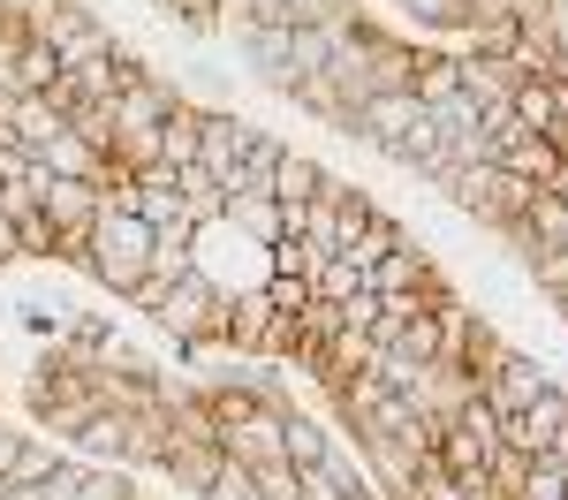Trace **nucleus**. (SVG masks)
I'll return each instance as SVG.
<instances>
[{
  "label": "nucleus",
  "instance_id": "obj_20",
  "mask_svg": "<svg viewBox=\"0 0 568 500\" xmlns=\"http://www.w3.org/2000/svg\"><path fill=\"white\" fill-rule=\"evenodd\" d=\"M508 114L524 122V136H554V76H524L508 91Z\"/></svg>",
  "mask_w": 568,
  "mask_h": 500
},
{
  "label": "nucleus",
  "instance_id": "obj_25",
  "mask_svg": "<svg viewBox=\"0 0 568 500\" xmlns=\"http://www.w3.org/2000/svg\"><path fill=\"white\" fill-rule=\"evenodd\" d=\"M227 227H243L251 243H281L288 227H281V197H235L227 205Z\"/></svg>",
  "mask_w": 568,
  "mask_h": 500
},
{
  "label": "nucleus",
  "instance_id": "obj_34",
  "mask_svg": "<svg viewBox=\"0 0 568 500\" xmlns=\"http://www.w3.org/2000/svg\"><path fill=\"white\" fill-rule=\"evenodd\" d=\"M281 8H288V31H326V23L356 16V0H281Z\"/></svg>",
  "mask_w": 568,
  "mask_h": 500
},
{
  "label": "nucleus",
  "instance_id": "obj_42",
  "mask_svg": "<svg viewBox=\"0 0 568 500\" xmlns=\"http://www.w3.org/2000/svg\"><path fill=\"white\" fill-rule=\"evenodd\" d=\"M554 76H568V0L554 8Z\"/></svg>",
  "mask_w": 568,
  "mask_h": 500
},
{
  "label": "nucleus",
  "instance_id": "obj_39",
  "mask_svg": "<svg viewBox=\"0 0 568 500\" xmlns=\"http://www.w3.org/2000/svg\"><path fill=\"white\" fill-rule=\"evenodd\" d=\"M258 500H304V478L288 462H273V470H258Z\"/></svg>",
  "mask_w": 568,
  "mask_h": 500
},
{
  "label": "nucleus",
  "instance_id": "obj_16",
  "mask_svg": "<svg viewBox=\"0 0 568 500\" xmlns=\"http://www.w3.org/2000/svg\"><path fill=\"white\" fill-rule=\"evenodd\" d=\"M53 470H61V448L39 440V432H23V448H16V462L0 470V486H8V493H39Z\"/></svg>",
  "mask_w": 568,
  "mask_h": 500
},
{
  "label": "nucleus",
  "instance_id": "obj_2",
  "mask_svg": "<svg viewBox=\"0 0 568 500\" xmlns=\"http://www.w3.org/2000/svg\"><path fill=\"white\" fill-rule=\"evenodd\" d=\"M152 266V221L130 213V205H99V227H91V280L99 288H114V296H130L136 280Z\"/></svg>",
  "mask_w": 568,
  "mask_h": 500
},
{
  "label": "nucleus",
  "instance_id": "obj_29",
  "mask_svg": "<svg viewBox=\"0 0 568 500\" xmlns=\"http://www.w3.org/2000/svg\"><path fill=\"white\" fill-rule=\"evenodd\" d=\"M433 455L455 470V478H478V470H485V448L463 432V425H447V417H439V448H433Z\"/></svg>",
  "mask_w": 568,
  "mask_h": 500
},
{
  "label": "nucleus",
  "instance_id": "obj_31",
  "mask_svg": "<svg viewBox=\"0 0 568 500\" xmlns=\"http://www.w3.org/2000/svg\"><path fill=\"white\" fill-rule=\"evenodd\" d=\"M516 500H568V455H530V478Z\"/></svg>",
  "mask_w": 568,
  "mask_h": 500
},
{
  "label": "nucleus",
  "instance_id": "obj_11",
  "mask_svg": "<svg viewBox=\"0 0 568 500\" xmlns=\"http://www.w3.org/2000/svg\"><path fill=\"white\" fill-rule=\"evenodd\" d=\"M61 130H69V122H61L45 99L16 91V106H8V152H31V160H39V152H45V144H53Z\"/></svg>",
  "mask_w": 568,
  "mask_h": 500
},
{
  "label": "nucleus",
  "instance_id": "obj_37",
  "mask_svg": "<svg viewBox=\"0 0 568 500\" xmlns=\"http://www.w3.org/2000/svg\"><path fill=\"white\" fill-rule=\"evenodd\" d=\"M16 235H23V258H53V221H45V205L39 213H16Z\"/></svg>",
  "mask_w": 568,
  "mask_h": 500
},
{
  "label": "nucleus",
  "instance_id": "obj_19",
  "mask_svg": "<svg viewBox=\"0 0 568 500\" xmlns=\"http://www.w3.org/2000/svg\"><path fill=\"white\" fill-rule=\"evenodd\" d=\"M61 84V53L45 39H23L16 45V69H8V91H31V99H45V91Z\"/></svg>",
  "mask_w": 568,
  "mask_h": 500
},
{
  "label": "nucleus",
  "instance_id": "obj_28",
  "mask_svg": "<svg viewBox=\"0 0 568 500\" xmlns=\"http://www.w3.org/2000/svg\"><path fill=\"white\" fill-rule=\"evenodd\" d=\"M425 114H433L439 144H447V136H470V130H478V122H485V106H478V99H463V91H447V99H433Z\"/></svg>",
  "mask_w": 568,
  "mask_h": 500
},
{
  "label": "nucleus",
  "instance_id": "obj_1",
  "mask_svg": "<svg viewBox=\"0 0 568 500\" xmlns=\"http://www.w3.org/2000/svg\"><path fill=\"white\" fill-rule=\"evenodd\" d=\"M152 326L175 341L182 357H205V349H220V326H227V288H220L205 266H190L160 296V312H152Z\"/></svg>",
  "mask_w": 568,
  "mask_h": 500
},
{
  "label": "nucleus",
  "instance_id": "obj_43",
  "mask_svg": "<svg viewBox=\"0 0 568 500\" xmlns=\"http://www.w3.org/2000/svg\"><path fill=\"white\" fill-rule=\"evenodd\" d=\"M554 144L568 152V76H554Z\"/></svg>",
  "mask_w": 568,
  "mask_h": 500
},
{
  "label": "nucleus",
  "instance_id": "obj_27",
  "mask_svg": "<svg viewBox=\"0 0 568 500\" xmlns=\"http://www.w3.org/2000/svg\"><path fill=\"white\" fill-rule=\"evenodd\" d=\"M387 8H402V16L425 23V31H463V23L478 16V0H387Z\"/></svg>",
  "mask_w": 568,
  "mask_h": 500
},
{
  "label": "nucleus",
  "instance_id": "obj_40",
  "mask_svg": "<svg viewBox=\"0 0 568 500\" xmlns=\"http://www.w3.org/2000/svg\"><path fill=\"white\" fill-rule=\"evenodd\" d=\"M243 31H288V8L281 0H243Z\"/></svg>",
  "mask_w": 568,
  "mask_h": 500
},
{
  "label": "nucleus",
  "instance_id": "obj_45",
  "mask_svg": "<svg viewBox=\"0 0 568 500\" xmlns=\"http://www.w3.org/2000/svg\"><path fill=\"white\" fill-rule=\"evenodd\" d=\"M8 160H16V152H0V197H8Z\"/></svg>",
  "mask_w": 568,
  "mask_h": 500
},
{
  "label": "nucleus",
  "instance_id": "obj_15",
  "mask_svg": "<svg viewBox=\"0 0 568 500\" xmlns=\"http://www.w3.org/2000/svg\"><path fill=\"white\" fill-rule=\"evenodd\" d=\"M516 227H524L538 251H561V243H568V197L554 190V182L530 190V205H524V221H516Z\"/></svg>",
  "mask_w": 568,
  "mask_h": 500
},
{
  "label": "nucleus",
  "instance_id": "obj_35",
  "mask_svg": "<svg viewBox=\"0 0 568 500\" xmlns=\"http://www.w3.org/2000/svg\"><path fill=\"white\" fill-rule=\"evenodd\" d=\"M152 8H160L168 23H182V31H213V23H220V8H227V0H152Z\"/></svg>",
  "mask_w": 568,
  "mask_h": 500
},
{
  "label": "nucleus",
  "instance_id": "obj_21",
  "mask_svg": "<svg viewBox=\"0 0 568 500\" xmlns=\"http://www.w3.org/2000/svg\"><path fill=\"white\" fill-rule=\"evenodd\" d=\"M318 182H326V167H318L311 152L288 144V152H281V167H273V197H281V205H304V197H318Z\"/></svg>",
  "mask_w": 568,
  "mask_h": 500
},
{
  "label": "nucleus",
  "instance_id": "obj_24",
  "mask_svg": "<svg viewBox=\"0 0 568 500\" xmlns=\"http://www.w3.org/2000/svg\"><path fill=\"white\" fill-rule=\"evenodd\" d=\"M160 167H197V106L190 99L160 122Z\"/></svg>",
  "mask_w": 568,
  "mask_h": 500
},
{
  "label": "nucleus",
  "instance_id": "obj_38",
  "mask_svg": "<svg viewBox=\"0 0 568 500\" xmlns=\"http://www.w3.org/2000/svg\"><path fill=\"white\" fill-rule=\"evenodd\" d=\"M205 500H258V470H243V462H227V470L213 478V493H205Z\"/></svg>",
  "mask_w": 568,
  "mask_h": 500
},
{
  "label": "nucleus",
  "instance_id": "obj_4",
  "mask_svg": "<svg viewBox=\"0 0 568 500\" xmlns=\"http://www.w3.org/2000/svg\"><path fill=\"white\" fill-rule=\"evenodd\" d=\"M281 417H288L281 402L251 409L243 425H227V432H220V455H227V462H243V470H273V462H288V455H281Z\"/></svg>",
  "mask_w": 568,
  "mask_h": 500
},
{
  "label": "nucleus",
  "instance_id": "obj_33",
  "mask_svg": "<svg viewBox=\"0 0 568 500\" xmlns=\"http://www.w3.org/2000/svg\"><path fill=\"white\" fill-rule=\"evenodd\" d=\"M311 288H318V304H349L356 288H364V273H356L349 258H342V251H334V258H326V266L311 273Z\"/></svg>",
  "mask_w": 568,
  "mask_h": 500
},
{
  "label": "nucleus",
  "instance_id": "obj_3",
  "mask_svg": "<svg viewBox=\"0 0 568 500\" xmlns=\"http://www.w3.org/2000/svg\"><path fill=\"white\" fill-rule=\"evenodd\" d=\"M439 197H447V205H455L463 221H478V227H493V235H500V227H516V221H524L530 182H516L508 167H500V160H485V167H455Z\"/></svg>",
  "mask_w": 568,
  "mask_h": 500
},
{
  "label": "nucleus",
  "instance_id": "obj_17",
  "mask_svg": "<svg viewBox=\"0 0 568 500\" xmlns=\"http://www.w3.org/2000/svg\"><path fill=\"white\" fill-rule=\"evenodd\" d=\"M39 167H45V175H77V182H106V152H91L77 130H61L39 152Z\"/></svg>",
  "mask_w": 568,
  "mask_h": 500
},
{
  "label": "nucleus",
  "instance_id": "obj_10",
  "mask_svg": "<svg viewBox=\"0 0 568 500\" xmlns=\"http://www.w3.org/2000/svg\"><path fill=\"white\" fill-rule=\"evenodd\" d=\"M516 84H524V69H516V61H493V53H455V91H463V99L500 106Z\"/></svg>",
  "mask_w": 568,
  "mask_h": 500
},
{
  "label": "nucleus",
  "instance_id": "obj_41",
  "mask_svg": "<svg viewBox=\"0 0 568 500\" xmlns=\"http://www.w3.org/2000/svg\"><path fill=\"white\" fill-rule=\"evenodd\" d=\"M342 318H349V326H372V318H379V288L364 280V288H356L349 304H342Z\"/></svg>",
  "mask_w": 568,
  "mask_h": 500
},
{
  "label": "nucleus",
  "instance_id": "obj_30",
  "mask_svg": "<svg viewBox=\"0 0 568 500\" xmlns=\"http://www.w3.org/2000/svg\"><path fill=\"white\" fill-rule=\"evenodd\" d=\"M409 91L433 106V99H447L455 91V53H433V45H417V76H409Z\"/></svg>",
  "mask_w": 568,
  "mask_h": 500
},
{
  "label": "nucleus",
  "instance_id": "obj_14",
  "mask_svg": "<svg viewBox=\"0 0 568 500\" xmlns=\"http://www.w3.org/2000/svg\"><path fill=\"white\" fill-rule=\"evenodd\" d=\"M326 448H334V425H326V417H311V409H288V417H281V455H288V470L326 462Z\"/></svg>",
  "mask_w": 568,
  "mask_h": 500
},
{
  "label": "nucleus",
  "instance_id": "obj_13",
  "mask_svg": "<svg viewBox=\"0 0 568 500\" xmlns=\"http://www.w3.org/2000/svg\"><path fill=\"white\" fill-rule=\"evenodd\" d=\"M136 213L152 227H175V221H190V205H182V182H175V167H144L136 175ZM197 227V221H190Z\"/></svg>",
  "mask_w": 568,
  "mask_h": 500
},
{
  "label": "nucleus",
  "instance_id": "obj_7",
  "mask_svg": "<svg viewBox=\"0 0 568 500\" xmlns=\"http://www.w3.org/2000/svg\"><path fill=\"white\" fill-rule=\"evenodd\" d=\"M281 152H288V144H281L273 130H258V136H251V152L220 175V197H227V205H235V197H273V167H281Z\"/></svg>",
  "mask_w": 568,
  "mask_h": 500
},
{
  "label": "nucleus",
  "instance_id": "obj_6",
  "mask_svg": "<svg viewBox=\"0 0 568 500\" xmlns=\"http://www.w3.org/2000/svg\"><path fill=\"white\" fill-rule=\"evenodd\" d=\"M251 136H258V122H243V114H227V106H197V167L227 175V167L251 152Z\"/></svg>",
  "mask_w": 568,
  "mask_h": 500
},
{
  "label": "nucleus",
  "instance_id": "obj_23",
  "mask_svg": "<svg viewBox=\"0 0 568 500\" xmlns=\"http://www.w3.org/2000/svg\"><path fill=\"white\" fill-rule=\"evenodd\" d=\"M69 500H136V470L130 462H84Z\"/></svg>",
  "mask_w": 568,
  "mask_h": 500
},
{
  "label": "nucleus",
  "instance_id": "obj_22",
  "mask_svg": "<svg viewBox=\"0 0 568 500\" xmlns=\"http://www.w3.org/2000/svg\"><path fill=\"white\" fill-rule=\"evenodd\" d=\"M175 182H182V205H190V221H197V227L227 221V197H220L213 167H175Z\"/></svg>",
  "mask_w": 568,
  "mask_h": 500
},
{
  "label": "nucleus",
  "instance_id": "obj_9",
  "mask_svg": "<svg viewBox=\"0 0 568 500\" xmlns=\"http://www.w3.org/2000/svg\"><path fill=\"white\" fill-rule=\"evenodd\" d=\"M160 470H168L190 500H205L213 478L227 470V455H220V440H168V462H160Z\"/></svg>",
  "mask_w": 568,
  "mask_h": 500
},
{
  "label": "nucleus",
  "instance_id": "obj_32",
  "mask_svg": "<svg viewBox=\"0 0 568 500\" xmlns=\"http://www.w3.org/2000/svg\"><path fill=\"white\" fill-rule=\"evenodd\" d=\"M258 296L273 304V318H304L318 288H311V280H296V273H265V288H258Z\"/></svg>",
  "mask_w": 568,
  "mask_h": 500
},
{
  "label": "nucleus",
  "instance_id": "obj_44",
  "mask_svg": "<svg viewBox=\"0 0 568 500\" xmlns=\"http://www.w3.org/2000/svg\"><path fill=\"white\" fill-rule=\"evenodd\" d=\"M16 258H23V235H16V221H8V213H0V273L16 266Z\"/></svg>",
  "mask_w": 568,
  "mask_h": 500
},
{
  "label": "nucleus",
  "instance_id": "obj_12",
  "mask_svg": "<svg viewBox=\"0 0 568 500\" xmlns=\"http://www.w3.org/2000/svg\"><path fill=\"white\" fill-rule=\"evenodd\" d=\"M500 167H508L516 182H530V190H546V182L568 175V152L554 144V136H516V144L500 152Z\"/></svg>",
  "mask_w": 568,
  "mask_h": 500
},
{
  "label": "nucleus",
  "instance_id": "obj_5",
  "mask_svg": "<svg viewBox=\"0 0 568 500\" xmlns=\"http://www.w3.org/2000/svg\"><path fill=\"white\" fill-rule=\"evenodd\" d=\"M546 387H554V371H546L538 357H524V349H508V357H500L493 371H485V402L500 409V417H516V409H530L538 395H546Z\"/></svg>",
  "mask_w": 568,
  "mask_h": 500
},
{
  "label": "nucleus",
  "instance_id": "obj_8",
  "mask_svg": "<svg viewBox=\"0 0 568 500\" xmlns=\"http://www.w3.org/2000/svg\"><path fill=\"white\" fill-rule=\"evenodd\" d=\"M265 334H273V304H265L258 288L227 296V326H220V349H235V357L251 364V357H265Z\"/></svg>",
  "mask_w": 568,
  "mask_h": 500
},
{
  "label": "nucleus",
  "instance_id": "obj_26",
  "mask_svg": "<svg viewBox=\"0 0 568 500\" xmlns=\"http://www.w3.org/2000/svg\"><path fill=\"white\" fill-rule=\"evenodd\" d=\"M394 243H402V221H394V213H379V221L364 227V235H356V243H342V258H349V266L364 273V280H372V266H379V258H387Z\"/></svg>",
  "mask_w": 568,
  "mask_h": 500
},
{
  "label": "nucleus",
  "instance_id": "obj_18",
  "mask_svg": "<svg viewBox=\"0 0 568 500\" xmlns=\"http://www.w3.org/2000/svg\"><path fill=\"white\" fill-rule=\"evenodd\" d=\"M243 61H251L265 84L281 91V99L296 91V69H288V31H243Z\"/></svg>",
  "mask_w": 568,
  "mask_h": 500
},
{
  "label": "nucleus",
  "instance_id": "obj_46",
  "mask_svg": "<svg viewBox=\"0 0 568 500\" xmlns=\"http://www.w3.org/2000/svg\"><path fill=\"white\" fill-rule=\"evenodd\" d=\"M554 304H568V288H561V296H554Z\"/></svg>",
  "mask_w": 568,
  "mask_h": 500
},
{
  "label": "nucleus",
  "instance_id": "obj_36",
  "mask_svg": "<svg viewBox=\"0 0 568 500\" xmlns=\"http://www.w3.org/2000/svg\"><path fill=\"white\" fill-rule=\"evenodd\" d=\"M372 221H379V205H372L356 182H342V243H356V235H364Z\"/></svg>",
  "mask_w": 568,
  "mask_h": 500
}]
</instances>
